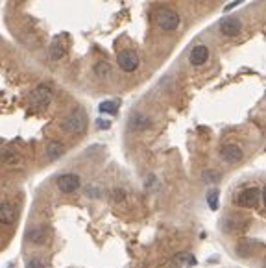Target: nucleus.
Returning a JSON list of instances; mask_svg holds the SVG:
<instances>
[{
    "label": "nucleus",
    "instance_id": "aec40b11",
    "mask_svg": "<svg viewBox=\"0 0 266 268\" xmlns=\"http://www.w3.org/2000/svg\"><path fill=\"white\" fill-rule=\"evenodd\" d=\"M26 268H46V265L41 259H37V257H30L26 261Z\"/></svg>",
    "mask_w": 266,
    "mask_h": 268
},
{
    "label": "nucleus",
    "instance_id": "f03ea898",
    "mask_svg": "<svg viewBox=\"0 0 266 268\" xmlns=\"http://www.w3.org/2000/svg\"><path fill=\"white\" fill-rule=\"evenodd\" d=\"M155 22L161 30H165V32H174L177 30V26L181 22V19L177 15V11H174L172 8H161L155 11Z\"/></svg>",
    "mask_w": 266,
    "mask_h": 268
},
{
    "label": "nucleus",
    "instance_id": "423d86ee",
    "mask_svg": "<svg viewBox=\"0 0 266 268\" xmlns=\"http://www.w3.org/2000/svg\"><path fill=\"white\" fill-rule=\"evenodd\" d=\"M259 200H261V191H259L257 187H249V189H244L241 194H239V198H237V203L241 205V207H257Z\"/></svg>",
    "mask_w": 266,
    "mask_h": 268
},
{
    "label": "nucleus",
    "instance_id": "ddd939ff",
    "mask_svg": "<svg viewBox=\"0 0 266 268\" xmlns=\"http://www.w3.org/2000/svg\"><path fill=\"white\" fill-rule=\"evenodd\" d=\"M65 154V144L59 143V141H50L46 144V156H48V159H58Z\"/></svg>",
    "mask_w": 266,
    "mask_h": 268
},
{
    "label": "nucleus",
    "instance_id": "0eeeda50",
    "mask_svg": "<svg viewBox=\"0 0 266 268\" xmlns=\"http://www.w3.org/2000/svg\"><path fill=\"white\" fill-rule=\"evenodd\" d=\"M242 30V24L241 21L237 17H225L222 22H220V32L225 35V37H235L239 35Z\"/></svg>",
    "mask_w": 266,
    "mask_h": 268
},
{
    "label": "nucleus",
    "instance_id": "5701e85b",
    "mask_svg": "<svg viewBox=\"0 0 266 268\" xmlns=\"http://www.w3.org/2000/svg\"><path fill=\"white\" fill-rule=\"evenodd\" d=\"M96 124H98V128L102 130V128H109V126H111V122H109V120H98Z\"/></svg>",
    "mask_w": 266,
    "mask_h": 268
},
{
    "label": "nucleus",
    "instance_id": "6ab92c4d",
    "mask_svg": "<svg viewBox=\"0 0 266 268\" xmlns=\"http://www.w3.org/2000/svg\"><path fill=\"white\" fill-rule=\"evenodd\" d=\"M2 161H4V163H9V165H15V163H19V161H21V157L17 156L15 152L6 150L4 154H2Z\"/></svg>",
    "mask_w": 266,
    "mask_h": 268
},
{
    "label": "nucleus",
    "instance_id": "1a4fd4ad",
    "mask_svg": "<svg viewBox=\"0 0 266 268\" xmlns=\"http://www.w3.org/2000/svg\"><path fill=\"white\" fill-rule=\"evenodd\" d=\"M207 59H209V48L205 45H196L192 48L191 56H189V61H191V65H194V67H201L203 63H207Z\"/></svg>",
    "mask_w": 266,
    "mask_h": 268
},
{
    "label": "nucleus",
    "instance_id": "dca6fc26",
    "mask_svg": "<svg viewBox=\"0 0 266 268\" xmlns=\"http://www.w3.org/2000/svg\"><path fill=\"white\" fill-rule=\"evenodd\" d=\"M94 72L98 78H109L111 76V65H109L108 61H100L94 65Z\"/></svg>",
    "mask_w": 266,
    "mask_h": 268
},
{
    "label": "nucleus",
    "instance_id": "4468645a",
    "mask_svg": "<svg viewBox=\"0 0 266 268\" xmlns=\"http://www.w3.org/2000/svg\"><path fill=\"white\" fill-rule=\"evenodd\" d=\"M65 52H66V46L61 41H59V39H56V41L50 45L48 54H50V58L54 59V61H56V59L63 58V56H65Z\"/></svg>",
    "mask_w": 266,
    "mask_h": 268
},
{
    "label": "nucleus",
    "instance_id": "20e7f679",
    "mask_svg": "<svg viewBox=\"0 0 266 268\" xmlns=\"http://www.w3.org/2000/svg\"><path fill=\"white\" fill-rule=\"evenodd\" d=\"M56 183H58V189L61 193L70 194V193H76V191L82 187V179H80L78 174H70V172H68V174H61Z\"/></svg>",
    "mask_w": 266,
    "mask_h": 268
},
{
    "label": "nucleus",
    "instance_id": "2eb2a0df",
    "mask_svg": "<svg viewBox=\"0 0 266 268\" xmlns=\"http://www.w3.org/2000/svg\"><path fill=\"white\" fill-rule=\"evenodd\" d=\"M174 263L177 267H192V265H196V259H194V255H191V253L181 251V253H176L174 255Z\"/></svg>",
    "mask_w": 266,
    "mask_h": 268
},
{
    "label": "nucleus",
    "instance_id": "f8f14e48",
    "mask_svg": "<svg viewBox=\"0 0 266 268\" xmlns=\"http://www.w3.org/2000/svg\"><path fill=\"white\" fill-rule=\"evenodd\" d=\"M150 124H152V120H150L146 115H142V113H135V115L130 118V126H132V130H137V132L148 130Z\"/></svg>",
    "mask_w": 266,
    "mask_h": 268
},
{
    "label": "nucleus",
    "instance_id": "a211bd4d",
    "mask_svg": "<svg viewBox=\"0 0 266 268\" xmlns=\"http://www.w3.org/2000/svg\"><path fill=\"white\" fill-rule=\"evenodd\" d=\"M207 203L211 209L216 211V207H218V191L216 189H211L207 193Z\"/></svg>",
    "mask_w": 266,
    "mask_h": 268
},
{
    "label": "nucleus",
    "instance_id": "393cba45",
    "mask_svg": "<svg viewBox=\"0 0 266 268\" xmlns=\"http://www.w3.org/2000/svg\"><path fill=\"white\" fill-rule=\"evenodd\" d=\"M9 268H13V267H9Z\"/></svg>",
    "mask_w": 266,
    "mask_h": 268
},
{
    "label": "nucleus",
    "instance_id": "4be33fe9",
    "mask_svg": "<svg viewBox=\"0 0 266 268\" xmlns=\"http://www.w3.org/2000/svg\"><path fill=\"white\" fill-rule=\"evenodd\" d=\"M113 196H115V200H124V191H122V189H118V191L113 193Z\"/></svg>",
    "mask_w": 266,
    "mask_h": 268
},
{
    "label": "nucleus",
    "instance_id": "6e6552de",
    "mask_svg": "<svg viewBox=\"0 0 266 268\" xmlns=\"http://www.w3.org/2000/svg\"><path fill=\"white\" fill-rule=\"evenodd\" d=\"M220 157L225 161V163H237V161L242 159V150L241 146H237V144H224L222 146V150H220Z\"/></svg>",
    "mask_w": 266,
    "mask_h": 268
},
{
    "label": "nucleus",
    "instance_id": "f3484780",
    "mask_svg": "<svg viewBox=\"0 0 266 268\" xmlns=\"http://www.w3.org/2000/svg\"><path fill=\"white\" fill-rule=\"evenodd\" d=\"M100 111L106 113V115H115L116 111H118V102H115V100L102 102V104H100Z\"/></svg>",
    "mask_w": 266,
    "mask_h": 268
},
{
    "label": "nucleus",
    "instance_id": "9b49d317",
    "mask_svg": "<svg viewBox=\"0 0 266 268\" xmlns=\"http://www.w3.org/2000/svg\"><path fill=\"white\" fill-rule=\"evenodd\" d=\"M46 239H48V229L44 226H35L28 233V241L32 244H44Z\"/></svg>",
    "mask_w": 266,
    "mask_h": 268
},
{
    "label": "nucleus",
    "instance_id": "b1692460",
    "mask_svg": "<svg viewBox=\"0 0 266 268\" xmlns=\"http://www.w3.org/2000/svg\"><path fill=\"white\" fill-rule=\"evenodd\" d=\"M239 4H241V0H237V2H231V4H227V6H225V11H229V9L237 8Z\"/></svg>",
    "mask_w": 266,
    "mask_h": 268
},
{
    "label": "nucleus",
    "instance_id": "7ed1b4c3",
    "mask_svg": "<svg viewBox=\"0 0 266 268\" xmlns=\"http://www.w3.org/2000/svg\"><path fill=\"white\" fill-rule=\"evenodd\" d=\"M52 100V89L48 85H37L32 92H30V106L35 109H43L46 108Z\"/></svg>",
    "mask_w": 266,
    "mask_h": 268
},
{
    "label": "nucleus",
    "instance_id": "39448f33",
    "mask_svg": "<svg viewBox=\"0 0 266 268\" xmlns=\"http://www.w3.org/2000/svg\"><path fill=\"white\" fill-rule=\"evenodd\" d=\"M116 61H118V67L124 72H133L139 67V56L135 50H122L116 56Z\"/></svg>",
    "mask_w": 266,
    "mask_h": 268
},
{
    "label": "nucleus",
    "instance_id": "9d476101",
    "mask_svg": "<svg viewBox=\"0 0 266 268\" xmlns=\"http://www.w3.org/2000/svg\"><path fill=\"white\" fill-rule=\"evenodd\" d=\"M17 220V207L9 201H2L0 203V222L6 224V226H11Z\"/></svg>",
    "mask_w": 266,
    "mask_h": 268
},
{
    "label": "nucleus",
    "instance_id": "f257e3e1",
    "mask_svg": "<svg viewBox=\"0 0 266 268\" xmlns=\"http://www.w3.org/2000/svg\"><path fill=\"white\" fill-rule=\"evenodd\" d=\"M61 126H63V130H65L66 134L80 135L87 128V117H85V113H83L82 109H74V111H70L63 118V124Z\"/></svg>",
    "mask_w": 266,
    "mask_h": 268
},
{
    "label": "nucleus",
    "instance_id": "412c9836",
    "mask_svg": "<svg viewBox=\"0 0 266 268\" xmlns=\"http://www.w3.org/2000/svg\"><path fill=\"white\" fill-rule=\"evenodd\" d=\"M203 179H205V181H218V179H220V174L215 172V170H207V172L203 174Z\"/></svg>",
    "mask_w": 266,
    "mask_h": 268
}]
</instances>
